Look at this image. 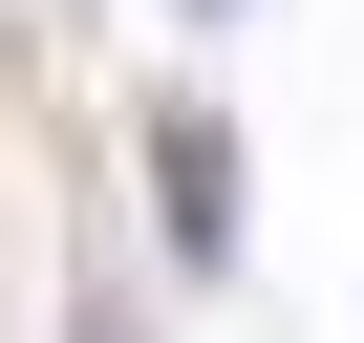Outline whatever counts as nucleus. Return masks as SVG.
Returning <instances> with one entry per match:
<instances>
[{
    "label": "nucleus",
    "instance_id": "1",
    "mask_svg": "<svg viewBox=\"0 0 364 343\" xmlns=\"http://www.w3.org/2000/svg\"><path fill=\"white\" fill-rule=\"evenodd\" d=\"M150 194H171L193 258H236V150H215V107H150Z\"/></svg>",
    "mask_w": 364,
    "mask_h": 343
}]
</instances>
